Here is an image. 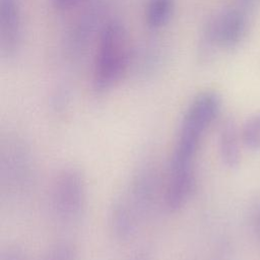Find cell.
I'll return each instance as SVG.
<instances>
[{
	"label": "cell",
	"mask_w": 260,
	"mask_h": 260,
	"mask_svg": "<svg viewBox=\"0 0 260 260\" xmlns=\"http://www.w3.org/2000/svg\"><path fill=\"white\" fill-rule=\"evenodd\" d=\"M157 193V174L150 164L137 169L125 189L115 198L109 213L110 229L116 239L126 241L150 211Z\"/></svg>",
	"instance_id": "2"
},
{
	"label": "cell",
	"mask_w": 260,
	"mask_h": 260,
	"mask_svg": "<svg viewBox=\"0 0 260 260\" xmlns=\"http://www.w3.org/2000/svg\"><path fill=\"white\" fill-rule=\"evenodd\" d=\"M129 36L123 23L110 19L96 39L91 85L95 93L112 90L123 78L131 64Z\"/></svg>",
	"instance_id": "3"
},
{
	"label": "cell",
	"mask_w": 260,
	"mask_h": 260,
	"mask_svg": "<svg viewBox=\"0 0 260 260\" xmlns=\"http://www.w3.org/2000/svg\"><path fill=\"white\" fill-rule=\"evenodd\" d=\"M28 145L20 138H10L2 146L0 181L10 192L22 191L30 182L32 162Z\"/></svg>",
	"instance_id": "6"
},
{
	"label": "cell",
	"mask_w": 260,
	"mask_h": 260,
	"mask_svg": "<svg viewBox=\"0 0 260 260\" xmlns=\"http://www.w3.org/2000/svg\"><path fill=\"white\" fill-rule=\"evenodd\" d=\"M21 11L18 0H0V55L14 57L21 43Z\"/></svg>",
	"instance_id": "8"
},
{
	"label": "cell",
	"mask_w": 260,
	"mask_h": 260,
	"mask_svg": "<svg viewBox=\"0 0 260 260\" xmlns=\"http://www.w3.org/2000/svg\"><path fill=\"white\" fill-rule=\"evenodd\" d=\"M86 205V181L75 166L62 168L55 176L50 193V208L55 221L62 226L79 222Z\"/></svg>",
	"instance_id": "4"
},
{
	"label": "cell",
	"mask_w": 260,
	"mask_h": 260,
	"mask_svg": "<svg viewBox=\"0 0 260 260\" xmlns=\"http://www.w3.org/2000/svg\"><path fill=\"white\" fill-rule=\"evenodd\" d=\"M242 142L250 149H260V113L249 117L241 130Z\"/></svg>",
	"instance_id": "11"
},
{
	"label": "cell",
	"mask_w": 260,
	"mask_h": 260,
	"mask_svg": "<svg viewBox=\"0 0 260 260\" xmlns=\"http://www.w3.org/2000/svg\"><path fill=\"white\" fill-rule=\"evenodd\" d=\"M0 260H28V258L18 246H8L1 252Z\"/></svg>",
	"instance_id": "14"
},
{
	"label": "cell",
	"mask_w": 260,
	"mask_h": 260,
	"mask_svg": "<svg viewBox=\"0 0 260 260\" xmlns=\"http://www.w3.org/2000/svg\"><path fill=\"white\" fill-rule=\"evenodd\" d=\"M77 251L75 246L67 241L52 245L45 253L42 260H76Z\"/></svg>",
	"instance_id": "12"
},
{
	"label": "cell",
	"mask_w": 260,
	"mask_h": 260,
	"mask_svg": "<svg viewBox=\"0 0 260 260\" xmlns=\"http://www.w3.org/2000/svg\"><path fill=\"white\" fill-rule=\"evenodd\" d=\"M175 0H147L144 8V21L149 29L156 30L166 26L175 11Z\"/></svg>",
	"instance_id": "10"
},
{
	"label": "cell",
	"mask_w": 260,
	"mask_h": 260,
	"mask_svg": "<svg viewBox=\"0 0 260 260\" xmlns=\"http://www.w3.org/2000/svg\"><path fill=\"white\" fill-rule=\"evenodd\" d=\"M159 54L156 50L155 47L153 46H149L146 48H143V51L141 53V60L140 62L136 63L135 65L140 67L141 73L142 74H146V72L152 71L153 68H156V64L158 63V59H159Z\"/></svg>",
	"instance_id": "13"
},
{
	"label": "cell",
	"mask_w": 260,
	"mask_h": 260,
	"mask_svg": "<svg viewBox=\"0 0 260 260\" xmlns=\"http://www.w3.org/2000/svg\"><path fill=\"white\" fill-rule=\"evenodd\" d=\"M221 96L214 90L199 92L186 108L170 158L165 205L171 212L182 209L190 199L194 184V162L201 141L218 117Z\"/></svg>",
	"instance_id": "1"
},
{
	"label": "cell",
	"mask_w": 260,
	"mask_h": 260,
	"mask_svg": "<svg viewBox=\"0 0 260 260\" xmlns=\"http://www.w3.org/2000/svg\"><path fill=\"white\" fill-rule=\"evenodd\" d=\"M109 0H90L80 11L68 35V49L73 54L84 50L88 42L99 37L110 20L107 18Z\"/></svg>",
	"instance_id": "7"
},
{
	"label": "cell",
	"mask_w": 260,
	"mask_h": 260,
	"mask_svg": "<svg viewBox=\"0 0 260 260\" xmlns=\"http://www.w3.org/2000/svg\"><path fill=\"white\" fill-rule=\"evenodd\" d=\"M81 0H51L53 7L59 11L68 10L76 6Z\"/></svg>",
	"instance_id": "15"
},
{
	"label": "cell",
	"mask_w": 260,
	"mask_h": 260,
	"mask_svg": "<svg viewBox=\"0 0 260 260\" xmlns=\"http://www.w3.org/2000/svg\"><path fill=\"white\" fill-rule=\"evenodd\" d=\"M247 28L245 14L237 8H224L213 14L206 22L201 50L208 54L214 49H233L244 39Z\"/></svg>",
	"instance_id": "5"
},
{
	"label": "cell",
	"mask_w": 260,
	"mask_h": 260,
	"mask_svg": "<svg viewBox=\"0 0 260 260\" xmlns=\"http://www.w3.org/2000/svg\"><path fill=\"white\" fill-rule=\"evenodd\" d=\"M241 133L239 134L237 125L233 119H225L218 132V151L223 165L230 169H235L241 161L240 148Z\"/></svg>",
	"instance_id": "9"
}]
</instances>
